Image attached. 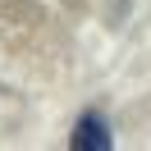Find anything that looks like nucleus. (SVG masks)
I'll return each instance as SVG.
<instances>
[{
	"mask_svg": "<svg viewBox=\"0 0 151 151\" xmlns=\"http://www.w3.org/2000/svg\"><path fill=\"white\" fill-rule=\"evenodd\" d=\"M69 147H73V151H110V147H114V137H110L105 114L87 110L83 119L73 124V133H69Z\"/></svg>",
	"mask_w": 151,
	"mask_h": 151,
	"instance_id": "1",
	"label": "nucleus"
}]
</instances>
